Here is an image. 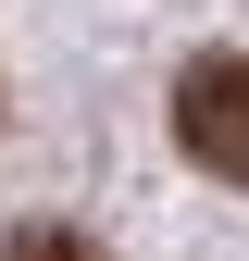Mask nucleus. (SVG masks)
<instances>
[{
    "mask_svg": "<svg viewBox=\"0 0 249 261\" xmlns=\"http://www.w3.org/2000/svg\"><path fill=\"white\" fill-rule=\"evenodd\" d=\"M175 137H187V162H200V174L249 187V50L187 62V87H175Z\"/></svg>",
    "mask_w": 249,
    "mask_h": 261,
    "instance_id": "f257e3e1",
    "label": "nucleus"
},
{
    "mask_svg": "<svg viewBox=\"0 0 249 261\" xmlns=\"http://www.w3.org/2000/svg\"><path fill=\"white\" fill-rule=\"evenodd\" d=\"M0 261H112V249L75 237V224H13V237H0Z\"/></svg>",
    "mask_w": 249,
    "mask_h": 261,
    "instance_id": "f03ea898",
    "label": "nucleus"
}]
</instances>
